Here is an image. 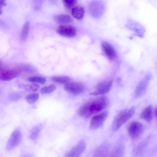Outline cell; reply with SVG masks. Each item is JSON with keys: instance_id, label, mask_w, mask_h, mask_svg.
Segmentation results:
<instances>
[{"instance_id": "cell-1", "label": "cell", "mask_w": 157, "mask_h": 157, "mask_svg": "<svg viewBox=\"0 0 157 157\" xmlns=\"http://www.w3.org/2000/svg\"><path fill=\"white\" fill-rule=\"evenodd\" d=\"M109 103V99L106 97L100 96L85 103L79 109L78 113L82 117L89 118L105 109Z\"/></svg>"}, {"instance_id": "cell-2", "label": "cell", "mask_w": 157, "mask_h": 157, "mask_svg": "<svg viewBox=\"0 0 157 157\" xmlns=\"http://www.w3.org/2000/svg\"><path fill=\"white\" fill-rule=\"evenodd\" d=\"M135 112V108L133 106L121 110L113 120L112 124V130L114 131L118 130L132 117Z\"/></svg>"}, {"instance_id": "cell-3", "label": "cell", "mask_w": 157, "mask_h": 157, "mask_svg": "<svg viewBox=\"0 0 157 157\" xmlns=\"http://www.w3.org/2000/svg\"><path fill=\"white\" fill-rule=\"evenodd\" d=\"M88 10L93 17L98 18L103 14L105 10L104 4L103 2L99 1H92L89 5Z\"/></svg>"}, {"instance_id": "cell-4", "label": "cell", "mask_w": 157, "mask_h": 157, "mask_svg": "<svg viewBox=\"0 0 157 157\" xmlns=\"http://www.w3.org/2000/svg\"><path fill=\"white\" fill-rule=\"evenodd\" d=\"M108 114V111L105 110L93 116L90 121V129L96 130L101 127L107 119Z\"/></svg>"}, {"instance_id": "cell-5", "label": "cell", "mask_w": 157, "mask_h": 157, "mask_svg": "<svg viewBox=\"0 0 157 157\" xmlns=\"http://www.w3.org/2000/svg\"><path fill=\"white\" fill-rule=\"evenodd\" d=\"M144 130L143 124L137 121H133L128 126V132L129 136L132 139H136L142 134Z\"/></svg>"}, {"instance_id": "cell-6", "label": "cell", "mask_w": 157, "mask_h": 157, "mask_svg": "<svg viewBox=\"0 0 157 157\" xmlns=\"http://www.w3.org/2000/svg\"><path fill=\"white\" fill-rule=\"evenodd\" d=\"M22 139L21 132L19 130H14L11 133L6 145L8 150H11L17 146L21 142Z\"/></svg>"}, {"instance_id": "cell-7", "label": "cell", "mask_w": 157, "mask_h": 157, "mask_svg": "<svg viewBox=\"0 0 157 157\" xmlns=\"http://www.w3.org/2000/svg\"><path fill=\"white\" fill-rule=\"evenodd\" d=\"M151 77L150 75H147L139 83L135 91V96L136 98H139L144 94Z\"/></svg>"}, {"instance_id": "cell-8", "label": "cell", "mask_w": 157, "mask_h": 157, "mask_svg": "<svg viewBox=\"0 0 157 157\" xmlns=\"http://www.w3.org/2000/svg\"><path fill=\"white\" fill-rule=\"evenodd\" d=\"M64 90L67 92L74 94H78L82 93L85 86L82 83L78 82H69L64 86Z\"/></svg>"}, {"instance_id": "cell-9", "label": "cell", "mask_w": 157, "mask_h": 157, "mask_svg": "<svg viewBox=\"0 0 157 157\" xmlns=\"http://www.w3.org/2000/svg\"><path fill=\"white\" fill-rule=\"evenodd\" d=\"M86 148V142L83 140H81L68 152L66 156L68 157H78L83 152Z\"/></svg>"}, {"instance_id": "cell-10", "label": "cell", "mask_w": 157, "mask_h": 157, "mask_svg": "<svg viewBox=\"0 0 157 157\" xmlns=\"http://www.w3.org/2000/svg\"><path fill=\"white\" fill-rule=\"evenodd\" d=\"M112 82L111 81H105L98 84L96 90L90 93L91 95L96 96L105 94L111 89Z\"/></svg>"}, {"instance_id": "cell-11", "label": "cell", "mask_w": 157, "mask_h": 157, "mask_svg": "<svg viewBox=\"0 0 157 157\" xmlns=\"http://www.w3.org/2000/svg\"><path fill=\"white\" fill-rule=\"evenodd\" d=\"M57 32L60 35L68 37H74L76 33L75 28L71 25H60L57 28Z\"/></svg>"}, {"instance_id": "cell-12", "label": "cell", "mask_w": 157, "mask_h": 157, "mask_svg": "<svg viewBox=\"0 0 157 157\" xmlns=\"http://www.w3.org/2000/svg\"><path fill=\"white\" fill-rule=\"evenodd\" d=\"M101 47L104 54L108 59L113 60L116 58L117 54L115 50L109 43L103 41L101 43Z\"/></svg>"}, {"instance_id": "cell-13", "label": "cell", "mask_w": 157, "mask_h": 157, "mask_svg": "<svg viewBox=\"0 0 157 157\" xmlns=\"http://www.w3.org/2000/svg\"><path fill=\"white\" fill-rule=\"evenodd\" d=\"M18 70L12 69L3 71L0 73V80L3 81H9L13 79L19 74Z\"/></svg>"}, {"instance_id": "cell-14", "label": "cell", "mask_w": 157, "mask_h": 157, "mask_svg": "<svg viewBox=\"0 0 157 157\" xmlns=\"http://www.w3.org/2000/svg\"><path fill=\"white\" fill-rule=\"evenodd\" d=\"M153 114V107L151 105H149L142 111L140 114V117L146 121L150 122L152 119Z\"/></svg>"}, {"instance_id": "cell-15", "label": "cell", "mask_w": 157, "mask_h": 157, "mask_svg": "<svg viewBox=\"0 0 157 157\" xmlns=\"http://www.w3.org/2000/svg\"><path fill=\"white\" fill-rule=\"evenodd\" d=\"M53 19L56 22L59 24H67L72 21L70 16L64 14L56 15L54 16Z\"/></svg>"}, {"instance_id": "cell-16", "label": "cell", "mask_w": 157, "mask_h": 157, "mask_svg": "<svg viewBox=\"0 0 157 157\" xmlns=\"http://www.w3.org/2000/svg\"><path fill=\"white\" fill-rule=\"evenodd\" d=\"M30 26V24L29 21H26L23 25L20 36V39L21 42H24L27 39L29 31Z\"/></svg>"}, {"instance_id": "cell-17", "label": "cell", "mask_w": 157, "mask_h": 157, "mask_svg": "<svg viewBox=\"0 0 157 157\" xmlns=\"http://www.w3.org/2000/svg\"><path fill=\"white\" fill-rule=\"evenodd\" d=\"M71 14L73 16L77 19H82L84 15V10L82 6H78L72 9Z\"/></svg>"}, {"instance_id": "cell-18", "label": "cell", "mask_w": 157, "mask_h": 157, "mask_svg": "<svg viewBox=\"0 0 157 157\" xmlns=\"http://www.w3.org/2000/svg\"><path fill=\"white\" fill-rule=\"evenodd\" d=\"M108 149L107 146L105 144L101 145L95 150L94 156H105L108 152Z\"/></svg>"}, {"instance_id": "cell-19", "label": "cell", "mask_w": 157, "mask_h": 157, "mask_svg": "<svg viewBox=\"0 0 157 157\" xmlns=\"http://www.w3.org/2000/svg\"><path fill=\"white\" fill-rule=\"evenodd\" d=\"M125 147L122 144L117 145L111 152L110 156L122 157L124 155Z\"/></svg>"}, {"instance_id": "cell-20", "label": "cell", "mask_w": 157, "mask_h": 157, "mask_svg": "<svg viewBox=\"0 0 157 157\" xmlns=\"http://www.w3.org/2000/svg\"><path fill=\"white\" fill-rule=\"evenodd\" d=\"M147 145V143L146 141L141 142L134 149L133 151V155L138 156L142 154L146 148Z\"/></svg>"}, {"instance_id": "cell-21", "label": "cell", "mask_w": 157, "mask_h": 157, "mask_svg": "<svg viewBox=\"0 0 157 157\" xmlns=\"http://www.w3.org/2000/svg\"><path fill=\"white\" fill-rule=\"evenodd\" d=\"M52 80L54 82L60 83H67L71 82V79L67 76H54L52 78Z\"/></svg>"}, {"instance_id": "cell-22", "label": "cell", "mask_w": 157, "mask_h": 157, "mask_svg": "<svg viewBox=\"0 0 157 157\" xmlns=\"http://www.w3.org/2000/svg\"><path fill=\"white\" fill-rule=\"evenodd\" d=\"M20 87L24 89L25 90L30 91H36L39 88V86L35 83L26 85H20Z\"/></svg>"}, {"instance_id": "cell-23", "label": "cell", "mask_w": 157, "mask_h": 157, "mask_svg": "<svg viewBox=\"0 0 157 157\" xmlns=\"http://www.w3.org/2000/svg\"><path fill=\"white\" fill-rule=\"evenodd\" d=\"M39 95L37 93H34L27 95L25 99L28 103L32 104L36 102L38 99Z\"/></svg>"}, {"instance_id": "cell-24", "label": "cell", "mask_w": 157, "mask_h": 157, "mask_svg": "<svg viewBox=\"0 0 157 157\" xmlns=\"http://www.w3.org/2000/svg\"><path fill=\"white\" fill-rule=\"evenodd\" d=\"M42 128V125H40L33 128L30 135L29 137L30 139L33 140L36 139Z\"/></svg>"}, {"instance_id": "cell-25", "label": "cell", "mask_w": 157, "mask_h": 157, "mask_svg": "<svg viewBox=\"0 0 157 157\" xmlns=\"http://www.w3.org/2000/svg\"><path fill=\"white\" fill-rule=\"evenodd\" d=\"M27 80L30 82L33 83H37L41 84L44 83L46 81V79L43 77L40 76H33L27 79Z\"/></svg>"}, {"instance_id": "cell-26", "label": "cell", "mask_w": 157, "mask_h": 157, "mask_svg": "<svg viewBox=\"0 0 157 157\" xmlns=\"http://www.w3.org/2000/svg\"><path fill=\"white\" fill-rule=\"evenodd\" d=\"M56 89L55 86L51 85L43 87L40 90V92L43 94H49L54 91Z\"/></svg>"}, {"instance_id": "cell-27", "label": "cell", "mask_w": 157, "mask_h": 157, "mask_svg": "<svg viewBox=\"0 0 157 157\" xmlns=\"http://www.w3.org/2000/svg\"><path fill=\"white\" fill-rule=\"evenodd\" d=\"M64 6L68 9L74 7L76 3L77 0H62Z\"/></svg>"}, {"instance_id": "cell-28", "label": "cell", "mask_w": 157, "mask_h": 157, "mask_svg": "<svg viewBox=\"0 0 157 157\" xmlns=\"http://www.w3.org/2000/svg\"><path fill=\"white\" fill-rule=\"evenodd\" d=\"M34 8L36 10H38L41 7L44 0H33Z\"/></svg>"}, {"instance_id": "cell-29", "label": "cell", "mask_w": 157, "mask_h": 157, "mask_svg": "<svg viewBox=\"0 0 157 157\" xmlns=\"http://www.w3.org/2000/svg\"><path fill=\"white\" fill-rule=\"evenodd\" d=\"M21 97V95L18 94H12L10 98L12 101H15L19 100Z\"/></svg>"}, {"instance_id": "cell-30", "label": "cell", "mask_w": 157, "mask_h": 157, "mask_svg": "<svg viewBox=\"0 0 157 157\" xmlns=\"http://www.w3.org/2000/svg\"><path fill=\"white\" fill-rule=\"evenodd\" d=\"M6 5L5 0H0V8Z\"/></svg>"}, {"instance_id": "cell-31", "label": "cell", "mask_w": 157, "mask_h": 157, "mask_svg": "<svg viewBox=\"0 0 157 157\" xmlns=\"http://www.w3.org/2000/svg\"><path fill=\"white\" fill-rule=\"evenodd\" d=\"M154 114L155 116V117H156V113H157V108L156 107H155V109H154V111H153Z\"/></svg>"}, {"instance_id": "cell-32", "label": "cell", "mask_w": 157, "mask_h": 157, "mask_svg": "<svg viewBox=\"0 0 157 157\" xmlns=\"http://www.w3.org/2000/svg\"><path fill=\"white\" fill-rule=\"evenodd\" d=\"M51 2L53 3H56L57 1V0H49Z\"/></svg>"}, {"instance_id": "cell-33", "label": "cell", "mask_w": 157, "mask_h": 157, "mask_svg": "<svg viewBox=\"0 0 157 157\" xmlns=\"http://www.w3.org/2000/svg\"><path fill=\"white\" fill-rule=\"evenodd\" d=\"M120 78H117V82H119L120 81Z\"/></svg>"}, {"instance_id": "cell-34", "label": "cell", "mask_w": 157, "mask_h": 157, "mask_svg": "<svg viewBox=\"0 0 157 157\" xmlns=\"http://www.w3.org/2000/svg\"><path fill=\"white\" fill-rule=\"evenodd\" d=\"M2 13V10L1 8H0V14H1Z\"/></svg>"}, {"instance_id": "cell-35", "label": "cell", "mask_w": 157, "mask_h": 157, "mask_svg": "<svg viewBox=\"0 0 157 157\" xmlns=\"http://www.w3.org/2000/svg\"><path fill=\"white\" fill-rule=\"evenodd\" d=\"M1 63H0V69L1 68Z\"/></svg>"}]
</instances>
